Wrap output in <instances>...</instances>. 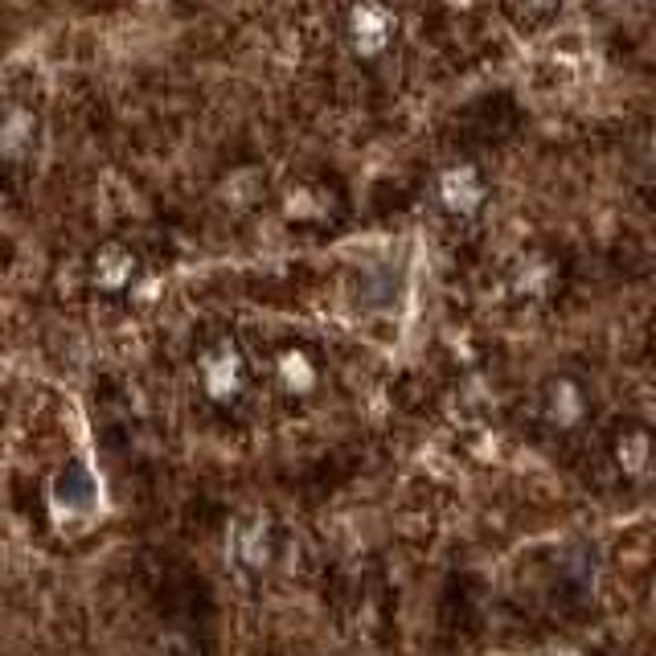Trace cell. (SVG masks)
<instances>
[{
  "label": "cell",
  "instance_id": "6da1fadb",
  "mask_svg": "<svg viewBox=\"0 0 656 656\" xmlns=\"http://www.w3.org/2000/svg\"><path fill=\"white\" fill-rule=\"evenodd\" d=\"M391 34H394V17L382 4H357L354 21H349V46H354L361 58H373V53L386 50Z\"/></svg>",
  "mask_w": 656,
  "mask_h": 656
},
{
  "label": "cell",
  "instance_id": "7a4b0ae2",
  "mask_svg": "<svg viewBox=\"0 0 656 656\" xmlns=\"http://www.w3.org/2000/svg\"><path fill=\"white\" fill-rule=\"evenodd\" d=\"M231 554L243 562V567H263L267 554H271V530H267V521L259 513H243L234 521L231 530Z\"/></svg>",
  "mask_w": 656,
  "mask_h": 656
},
{
  "label": "cell",
  "instance_id": "3957f363",
  "mask_svg": "<svg viewBox=\"0 0 656 656\" xmlns=\"http://www.w3.org/2000/svg\"><path fill=\"white\" fill-rule=\"evenodd\" d=\"M201 377H206V391L226 403L243 391V357L234 354L231 345H222V349L201 357Z\"/></svg>",
  "mask_w": 656,
  "mask_h": 656
},
{
  "label": "cell",
  "instance_id": "277c9868",
  "mask_svg": "<svg viewBox=\"0 0 656 656\" xmlns=\"http://www.w3.org/2000/svg\"><path fill=\"white\" fill-rule=\"evenodd\" d=\"M34 115L29 111H4L0 115V160H17L29 152V144H34Z\"/></svg>",
  "mask_w": 656,
  "mask_h": 656
},
{
  "label": "cell",
  "instance_id": "5b68a950",
  "mask_svg": "<svg viewBox=\"0 0 656 656\" xmlns=\"http://www.w3.org/2000/svg\"><path fill=\"white\" fill-rule=\"evenodd\" d=\"M132 271H136V259L127 247H103L95 259V280L103 287H124L132 280Z\"/></svg>",
  "mask_w": 656,
  "mask_h": 656
},
{
  "label": "cell",
  "instance_id": "8992f818",
  "mask_svg": "<svg viewBox=\"0 0 656 656\" xmlns=\"http://www.w3.org/2000/svg\"><path fill=\"white\" fill-rule=\"evenodd\" d=\"M476 197H480V185L468 169H456V173H447L444 177V201L451 206V210H460V213L472 210V206H476Z\"/></svg>",
  "mask_w": 656,
  "mask_h": 656
},
{
  "label": "cell",
  "instance_id": "52a82bcc",
  "mask_svg": "<svg viewBox=\"0 0 656 656\" xmlns=\"http://www.w3.org/2000/svg\"><path fill=\"white\" fill-rule=\"evenodd\" d=\"M550 419H554V423H574V419H579V394L570 391L567 382H562V386H554Z\"/></svg>",
  "mask_w": 656,
  "mask_h": 656
},
{
  "label": "cell",
  "instance_id": "ba28073f",
  "mask_svg": "<svg viewBox=\"0 0 656 656\" xmlns=\"http://www.w3.org/2000/svg\"><path fill=\"white\" fill-rule=\"evenodd\" d=\"M280 377H284L292 391H304L308 382H312V366H308V357L304 354H287L280 361Z\"/></svg>",
  "mask_w": 656,
  "mask_h": 656
},
{
  "label": "cell",
  "instance_id": "9c48e42d",
  "mask_svg": "<svg viewBox=\"0 0 656 656\" xmlns=\"http://www.w3.org/2000/svg\"><path fill=\"white\" fill-rule=\"evenodd\" d=\"M644 460H648V440H644V435H628V440H620V463L628 472H640Z\"/></svg>",
  "mask_w": 656,
  "mask_h": 656
},
{
  "label": "cell",
  "instance_id": "30bf717a",
  "mask_svg": "<svg viewBox=\"0 0 656 656\" xmlns=\"http://www.w3.org/2000/svg\"><path fill=\"white\" fill-rule=\"evenodd\" d=\"M533 4H554V0H533Z\"/></svg>",
  "mask_w": 656,
  "mask_h": 656
},
{
  "label": "cell",
  "instance_id": "8fae6325",
  "mask_svg": "<svg viewBox=\"0 0 656 656\" xmlns=\"http://www.w3.org/2000/svg\"><path fill=\"white\" fill-rule=\"evenodd\" d=\"M653 148H656V136H653Z\"/></svg>",
  "mask_w": 656,
  "mask_h": 656
}]
</instances>
